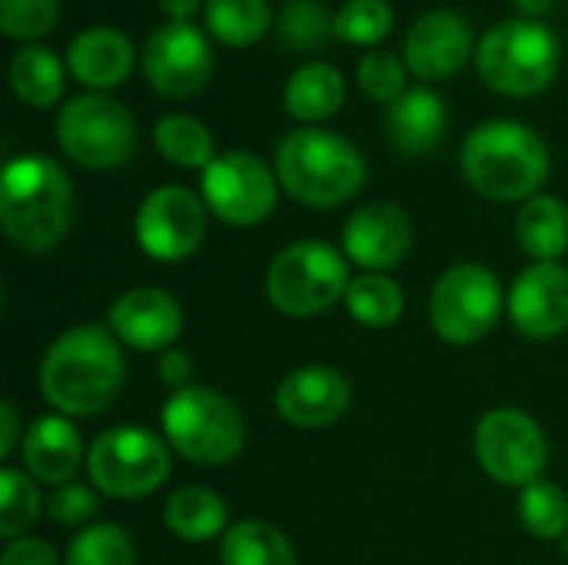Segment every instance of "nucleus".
I'll list each match as a JSON object with an SVG mask.
<instances>
[{
  "instance_id": "1",
  "label": "nucleus",
  "mask_w": 568,
  "mask_h": 565,
  "mask_svg": "<svg viewBox=\"0 0 568 565\" xmlns=\"http://www.w3.org/2000/svg\"><path fill=\"white\" fill-rule=\"evenodd\" d=\"M120 340L97 326H73L47 350L40 363V393L63 416H97L123 390Z\"/></svg>"
},
{
  "instance_id": "2",
  "label": "nucleus",
  "mask_w": 568,
  "mask_h": 565,
  "mask_svg": "<svg viewBox=\"0 0 568 565\" xmlns=\"http://www.w3.org/2000/svg\"><path fill=\"white\" fill-rule=\"evenodd\" d=\"M73 220V183L60 163L40 153L13 157L0 173V223L27 253L53 250Z\"/></svg>"
},
{
  "instance_id": "3",
  "label": "nucleus",
  "mask_w": 568,
  "mask_h": 565,
  "mask_svg": "<svg viewBox=\"0 0 568 565\" xmlns=\"http://www.w3.org/2000/svg\"><path fill=\"white\" fill-rule=\"evenodd\" d=\"M466 183L496 203H526L549 180L546 140L519 120L479 123L459 153Z\"/></svg>"
},
{
  "instance_id": "4",
  "label": "nucleus",
  "mask_w": 568,
  "mask_h": 565,
  "mask_svg": "<svg viewBox=\"0 0 568 565\" xmlns=\"http://www.w3.org/2000/svg\"><path fill=\"white\" fill-rule=\"evenodd\" d=\"M276 180L296 203L329 210L363 190L366 160L346 137L300 127L276 147Z\"/></svg>"
},
{
  "instance_id": "5",
  "label": "nucleus",
  "mask_w": 568,
  "mask_h": 565,
  "mask_svg": "<svg viewBox=\"0 0 568 565\" xmlns=\"http://www.w3.org/2000/svg\"><path fill=\"white\" fill-rule=\"evenodd\" d=\"M559 40L542 20L513 17L486 30L476 47L479 80L503 97H536L549 90L559 73Z\"/></svg>"
},
{
  "instance_id": "6",
  "label": "nucleus",
  "mask_w": 568,
  "mask_h": 565,
  "mask_svg": "<svg viewBox=\"0 0 568 565\" xmlns=\"http://www.w3.org/2000/svg\"><path fill=\"white\" fill-rule=\"evenodd\" d=\"M160 420L166 443L196 466H226L240 456L246 440L240 410L223 393L203 386L173 393Z\"/></svg>"
},
{
  "instance_id": "7",
  "label": "nucleus",
  "mask_w": 568,
  "mask_h": 565,
  "mask_svg": "<svg viewBox=\"0 0 568 565\" xmlns=\"http://www.w3.org/2000/svg\"><path fill=\"white\" fill-rule=\"evenodd\" d=\"M57 143L83 170H113L136 153V120L116 97L87 90L60 107Z\"/></svg>"
},
{
  "instance_id": "8",
  "label": "nucleus",
  "mask_w": 568,
  "mask_h": 565,
  "mask_svg": "<svg viewBox=\"0 0 568 565\" xmlns=\"http://www.w3.org/2000/svg\"><path fill=\"white\" fill-rule=\"evenodd\" d=\"M346 256L323 240H300L276 253L266 270V296L286 316H316L346 300Z\"/></svg>"
},
{
  "instance_id": "9",
  "label": "nucleus",
  "mask_w": 568,
  "mask_h": 565,
  "mask_svg": "<svg viewBox=\"0 0 568 565\" xmlns=\"http://www.w3.org/2000/svg\"><path fill=\"white\" fill-rule=\"evenodd\" d=\"M87 473L113 500H140L170 476V450L143 426H113L87 453Z\"/></svg>"
},
{
  "instance_id": "10",
  "label": "nucleus",
  "mask_w": 568,
  "mask_h": 565,
  "mask_svg": "<svg viewBox=\"0 0 568 565\" xmlns=\"http://www.w3.org/2000/svg\"><path fill=\"white\" fill-rule=\"evenodd\" d=\"M503 316V286L499 276L483 263L449 266L429 303V320L439 340L453 346L479 343Z\"/></svg>"
},
{
  "instance_id": "11",
  "label": "nucleus",
  "mask_w": 568,
  "mask_h": 565,
  "mask_svg": "<svg viewBox=\"0 0 568 565\" xmlns=\"http://www.w3.org/2000/svg\"><path fill=\"white\" fill-rule=\"evenodd\" d=\"M476 463L503 486H529L542 480L549 443L542 426L523 410H493L479 420L473 436Z\"/></svg>"
},
{
  "instance_id": "12",
  "label": "nucleus",
  "mask_w": 568,
  "mask_h": 565,
  "mask_svg": "<svg viewBox=\"0 0 568 565\" xmlns=\"http://www.w3.org/2000/svg\"><path fill=\"white\" fill-rule=\"evenodd\" d=\"M140 67L150 90L166 100H190L210 83L216 67L210 33L196 23L166 20L146 37Z\"/></svg>"
},
{
  "instance_id": "13",
  "label": "nucleus",
  "mask_w": 568,
  "mask_h": 565,
  "mask_svg": "<svg viewBox=\"0 0 568 565\" xmlns=\"http://www.w3.org/2000/svg\"><path fill=\"white\" fill-rule=\"evenodd\" d=\"M276 176L250 150L220 153L200 176L206 210L230 226H256L276 206Z\"/></svg>"
},
{
  "instance_id": "14",
  "label": "nucleus",
  "mask_w": 568,
  "mask_h": 565,
  "mask_svg": "<svg viewBox=\"0 0 568 565\" xmlns=\"http://www.w3.org/2000/svg\"><path fill=\"white\" fill-rule=\"evenodd\" d=\"M133 236L140 250L160 263H176L193 256L206 236L203 196L176 183L146 193L133 220Z\"/></svg>"
},
{
  "instance_id": "15",
  "label": "nucleus",
  "mask_w": 568,
  "mask_h": 565,
  "mask_svg": "<svg viewBox=\"0 0 568 565\" xmlns=\"http://www.w3.org/2000/svg\"><path fill=\"white\" fill-rule=\"evenodd\" d=\"M473 27L459 10L436 7L416 17L406 33L403 60L419 80H446L456 77L473 57Z\"/></svg>"
},
{
  "instance_id": "16",
  "label": "nucleus",
  "mask_w": 568,
  "mask_h": 565,
  "mask_svg": "<svg viewBox=\"0 0 568 565\" xmlns=\"http://www.w3.org/2000/svg\"><path fill=\"white\" fill-rule=\"evenodd\" d=\"M106 323L123 346L140 353H166L183 333V310L166 290L140 286L116 296Z\"/></svg>"
},
{
  "instance_id": "17",
  "label": "nucleus",
  "mask_w": 568,
  "mask_h": 565,
  "mask_svg": "<svg viewBox=\"0 0 568 565\" xmlns=\"http://www.w3.org/2000/svg\"><path fill=\"white\" fill-rule=\"evenodd\" d=\"M353 403L349 380L333 366H300L276 386V410L296 430H323L346 416Z\"/></svg>"
},
{
  "instance_id": "18",
  "label": "nucleus",
  "mask_w": 568,
  "mask_h": 565,
  "mask_svg": "<svg viewBox=\"0 0 568 565\" xmlns=\"http://www.w3.org/2000/svg\"><path fill=\"white\" fill-rule=\"evenodd\" d=\"M509 320L529 340H552L568 330V270L536 263L509 290Z\"/></svg>"
},
{
  "instance_id": "19",
  "label": "nucleus",
  "mask_w": 568,
  "mask_h": 565,
  "mask_svg": "<svg viewBox=\"0 0 568 565\" xmlns=\"http://www.w3.org/2000/svg\"><path fill=\"white\" fill-rule=\"evenodd\" d=\"M413 246L409 216L393 203H366L343 223V250L356 266L379 273L396 266Z\"/></svg>"
},
{
  "instance_id": "20",
  "label": "nucleus",
  "mask_w": 568,
  "mask_h": 565,
  "mask_svg": "<svg viewBox=\"0 0 568 565\" xmlns=\"http://www.w3.org/2000/svg\"><path fill=\"white\" fill-rule=\"evenodd\" d=\"M133 60V40L116 27H87L67 47L70 77L97 93L120 87L130 77Z\"/></svg>"
},
{
  "instance_id": "21",
  "label": "nucleus",
  "mask_w": 568,
  "mask_h": 565,
  "mask_svg": "<svg viewBox=\"0 0 568 565\" xmlns=\"http://www.w3.org/2000/svg\"><path fill=\"white\" fill-rule=\"evenodd\" d=\"M446 103L429 87H413L396 103L386 107V137L393 150H399L403 157L433 153L446 137Z\"/></svg>"
},
{
  "instance_id": "22",
  "label": "nucleus",
  "mask_w": 568,
  "mask_h": 565,
  "mask_svg": "<svg viewBox=\"0 0 568 565\" xmlns=\"http://www.w3.org/2000/svg\"><path fill=\"white\" fill-rule=\"evenodd\" d=\"M20 450H23L27 473L40 483H50L53 490L70 483L73 473L80 470V460H83V440L73 430V423L63 416L37 420L27 430Z\"/></svg>"
},
{
  "instance_id": "23",
  "label": "nucleus",
  "mask_w": 568,
  "mask_h": 565,
  "mask_svg": "<svg viewBox=\"0 0 568 565\" xmlns=\"http://www.w3.org/2000/svg\"><path fill=\"white\" fill-rule=\"evenodd\" d=\"M346 103V80L333 63H306L290 73L283 87V107L300 123H320L339 113Z\"/></svg>"
},
{
  "instance_id": "24",
  "label": "nucleus",
  "mask_w": 568,
  "mask_h": 565,
  "mask_svg": "<svg viewBox=\"0 0 568 565\" xmlns=\"http://www.w3.org/2000/svg\"><path fill=\"white\" fill-rule=\"evenodd\" d=\"M516 236L532 260L556 263V256L568 250V206L549 193L526 200L516 216Z\"/></svg>"
},
{
  "instance_id": "25",
  "label": "nucleus",
  "mask_w": 568,
  "mask_h": 565,
  "mask_svg": "<svg viewBox=\"0 0 568 565\" xmlns=\"http://www.w3.org/2000/svg\"><path fill=\"white\" fill-rule=\"evenodd\" d=\"M7 77L17 100L33 110H47L63 97V63L53 50L40 43H23L10 57Z\"/></svg>"
},
{
  "instance_id": "26",
  "label": "nucleus",
  "mask_w": 568,
  "mask_h": 565,
  "mask_svg": "<svg viewBox=\"0 0 568 565\" xmlns=\"http://www.w3.org/2000/svg\"><path fill=\"white\" fill-rule=\"evenodd\" d=\"M270 23H273V10L266 0H206L203 7L206 33L233 50L260 43Z\"/></svg>"
},
{
  "instance_id": "27",
  "label": "nucleus",
  "mask_w": 568,
  "mask_h": 565,
  "mask_svg": "<svg viewBox=\"0 0 568 565\" xmlns=\"http://www.w3.org/2000/svg\"><path fill=\"white\" fill-rule=\"evenodd\" d=\"M166 529L183 543H210L226 529V503L203 486L176 490L166 503Z\"/></svg>"
},
{
  "instance_id": "28",
  "label": "nucleus",
  "mask_w": 568,
  "mask_h": 565,
  "mask_svg": "<svg viewBox=\"0 0 568 565\" xmlns=\"http://www.w3.org/2000/svg\"><path fill=\"white\" fill-rule=\"evenodd\" d=\"M223 565H296V553L286 536L260 519H246L226 529L220 546Z\"/></svg>"
},
{
  "instance_id": "29",
  "label": "nucleus",
  "mask_w": 568,
  "mask_h": 565,
  "mask_svg": "<svg viewBox=\"0 0 568 565\" xmlns=\"http://www.w3.org/2000/svg\"><path fill=\"white\" fill-rule=\"evenodd\" d=\"M153 143H156L160 157H166L173 167H183V170H206L220 157L206 123H200L196 117H186V113L163 117L153 130Z\"/></svg>"
},
{
  "instance_id": "30",
  "label": "nucleus",
  "mask_w": 568,
  "mask_h": 565,
  "mask_svg": "<svg viewBox=\"0 0 568 565\" xmlns=\"http://www.w3.org/2000/svg\"><path fill=\"white\" fill-rule=\"evenodd\" d=\"M346 306L356 323H363L369 330H386V326L399 323L406 300H403V286L396 280H389L386 273H363V276L349 280Z\"/></svg>"
},
{
  "instance_id": "31",
  "label": "nucleus",
  "mask_w": 568,
  "mask_h": 565,
  "mask_svg": "<svg viewBox=\"0 0 568 565\" xmlns=\"http://www.w3.org/2000/svg\"><path fill=\"white\" fill-rule=\"evenodd\" d=\"M276 37L293 53H313L336 37V13L320 0H290L276 17Z\"/></svg>"
},
{
  "instance_id": "32",
  "label": "nucleus",
  "mask_w": 568,
  "mask_h": 565,
  "mask_svg": "<svg viewBox=\"0 0 568 565\" xmlns=\"http://www.w3.org/2000/svg\"><path fill=\"white\" fill-rule=\"evenodd\" d=\"M43 503L30 473L3 466L0 470V536L7 543L20 539L40 516Z\"/></svg>"
},
{
  "instance_id": "33",
  "label": "nucleus",
  "mask_w": 568,
  "mask_h": 565,
  "mask_svg": "<svg viewBox=\"0 0 568 565\" xmlns=\"http://www.w3.org/2000/svg\"><path fill=\"white\" fill-rule=\"evenodd\" d=\"M519 519L536 539H562L568 529V496L546 480H536L519 496Z\"/></svg>"
},
{
  "instance_id": "34",
  "label": "nucleus",
  "mask_w": 568,
  "mask_h": 565,
  "mask_svg": "<svg viewBox=\"0 0 568 565\" xmlns=\"http://www.w3.org/2000/svg\"><path fill=\"white\" fill-rule=\"evenodd\" d=\"M393 7L386 0H346L336 10V37L373 50L393 33Z\"/></svg>"
},
{
  "instance_id": "35",
  "label": "nucleus",
  "mask_w": 568,
  "mask_h": 565,
  "mask_svg": "<svg viewBox=\"0 0 568 565\" xmlns=\"http://www.w3.org/2000/svg\"><path fill=\"white\" fill-rule=\"evenodd\" d=\"M133 543L113 523H97L83 529L67 553V565H133Z\"/></svg>"
},
{
  "instance_id": "36",
  "label": "nucleus",
  "mask_w": 568,
  "mask_h": 565,
  "mask_svg": "<svg viewBox=\"0 0 568 565\" xmlns=\"http://www.w3.org/2000/svg\"><path fill=\"white\" fill-rule=\"evenodd\" d=\"M60 20V0H0V33L10 40H40Z\"/></svg>"
},
{
  "instance_id": "37",
  "label": "nucleus",
  "mask_w": 568,
  "mask_h": 565,
  "mask_svg": "<svg viewBox=\"0 0 568 565\" xmlns=\"http://www.w3.org/2000/svg\"><path fill=\"white\" fill-rule=\"evenodd\" d=\"M406 60L386 53V50H369L363 60H359V70H356V80L363 87V93L376 103H396L403 93H406Z\"/></svg>"
},
{
  "instance_id": "38",
  "label": "nucleus",
  "mask_w": 568,
  "mask_h": 565,
  "mask_svg": "<svg viewBox=\"0 0 568 565\" xmlns=\"http://www.w3.org/2000/svg\"><path fill=\"white\" fill-rule=\"evenodd\" d=\"M97 513V496L87 490V486H77V483H63L50 493L47 500V516L60 526H77V523H87L90 516Z\"/></svg>"
},
{
  "instance_id": "39",
  "label": "nucleus",
  "mask_w": 568,
  "mask_h": 565,
  "mask_svg": "<svg viewBox=\"0 0 568 565\" xmlns=\"http://www.w3.org/2000/svg\"><path fill=\"white\" fill-rule=\"evenodd\" d=\"M0 565H60L53 546H47L43 539H30V536H20L13 543H7Z\"/></svg>"
},
{
  "instance_id": "40",
  "label": "nucleus",
  "mask_w": 568,
  "mask_h": 565,
  "mask_svg": "<svg viewBox=\"0 0 568 565\" xmlns=\"http://www.w3.org/2000/svg\"><path fill=\"white\" fill-rule=\"evenodd\" d=\"M156 376L163 386H170L173 393L190 390V376H193V360L183 350H166L156 363Z\"/></svg>"
},
{
  "instance_id": "41",
  "label": "nucleus",
  "mask_w": 568,
  "mask_h": 565,
  "mask_svg": "<svg viewBox=\"0 0 568 565\" xmlns=\"http://www.w3.org/2000/svg\"><path fill=\"white\" fill-rule=\"evenodd\" d=\"M20 426H17V410H13V403L10 400H3L0 403V460H10V453L17 450V433Z\"/></svg>"
},
{
  "instance_id": "42",
  "label": "nucleus",
  "mask_w": 568,
  "mask_h": 565,
  "mask_svg": "<svg viewBox=\"0 0 568 565\" xmlns=\"http://www.w3.org/2000/svg\"><path fill=\"white\" fill-rule=\"evenodd\" d=\"M156 3L176 23H193V17L203 13V7H206V0H156Z\"/></svg>"
},
{
  "instance_id": "43",
  "label": "nucleus",
  "mask_w": 568,
  "mask_h": 565,
  "mask_svg": "<svg viewBox=\"0 0 568 565\" xmlns=\"http://www.w3.org/2000/svg\"><path fill=\"white\" fill-rule=\"evenodd\" d=\"M516 7H519V13H523V17L539 20V17H546V13L556 7V0H516Z\"/></svg>"
}]
</instances>
